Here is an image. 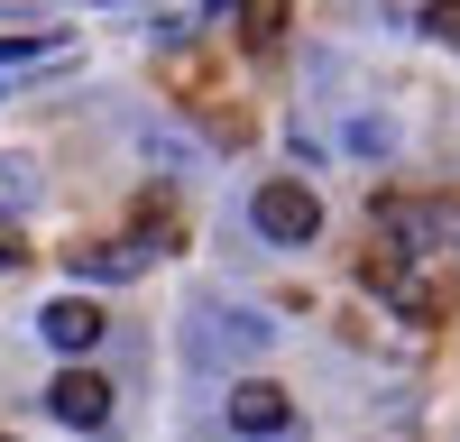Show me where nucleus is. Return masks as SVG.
Listing matches in <instances>:
<instances>
[{"mask_svg": "<svg viewBox=\"0 0 460 442\" xmlns=\"http://www.w3.org/2000/svg\"><path fill=\"white\" fill-rule=\"evenodd\" d=\"M249 221H258L267 240H286V249H304V240L323 231V203H314V184H295V175H267L258 194H249Z\"/></svg>", "mask_w": 460, "mask_h": 442, "instance_id": "obj_1", "label": "nucleus"}, {"mask_svg": "<svg viewBox=\"0 0 460 442\" xmlns=\"http://www.w3.org/2000/svg\"><path fill=\"white\" fill-rule=\"evenodd\" d=\"M47 405H56V424L102 433V424H111V378H102V368H84V359H65V378L47 387Z\"/></svg>", "mask_w": 460, "mask_h": 442, "instance_id": "obj_2", "label": "nucleus"}, {"mask_svg": "<svg viewBox=\"0 0 460 442\" xmlns=\"http://www.w3.org/2000/svg\"><path fill=\"white\" fill-rule=\"evenodd\" d=\"M230 424H240V433H267V442H277V433L295 424V396H286L277 378H240V387H230Z\"/></svg>", "mask_w": 460, "mask_h": 442, "instance_id": "obj_4", "label": "nucleus"}, {"mask_svg": "<svg viewBox=\"0 0 460 442\" xmlns=\"http://www.w3.org/2000/svg\"><path fill=\"white\" fill-rule=\"evenodd\" d=\"M147 268V240H93V249H74V277H102V286H120Z\"/></svg>", "mask_w": 460, "mask_h": 442, "instance_id": "obj_5", "label": "nucleus"}, {"mask_svg": "<svg viewBox=\"0 0 460 442\" xmlns=\"http://www.w3.org/2000/svg\"><path fill=\"white\" fill-rule=\"evenodd\" d=\"M240 37L249 47H277L286 37V0H240Z\"/></svg>", "mask_w": 460, "mask_h": 442, "instance_id": "obj_6", "label": "nucleus"}, {"mask_svg": "<svg viewBox=\"0 0 460 442\" xmlns=\"http://www.w3.org/2000/svg\"><path fill=\"white\" fill-rule=\"evenodd\" d=\"M424 37H442V47H460V0H433V10H424Z\"/></svg>", "mask_w": 460, "mask_h": 442, "instance_id": "obj_7", "label": "nucleus"}, {"mask_svg": "<svg viewBox=\"0 0 460 442\" xmlns=\"http://www.w3.org/2000/svg\"><path fill=\"white\" fill-rule=\"evenodd\" d=\"M19 258H28V240H19V221L0 212V268H19Z\"/></svg>", "mask_w": 460, "mask_h": 442, "instance_id": "obj_8", "label": "nucleus"}, {"mask_svg": "<svg viewBox=\"0 0 460 442\" xmlns=\"http://www.w3.org/2000/svg\"><path fill=\"white\" fill-rule=\"evenodd\" d=\"M19 56H37V37H0V65H19Z\"/></svg>", "mask_w": 460, "mask_h": 442, "instance_id": "obj_9", "label": "nucleus"}, {"mask_svg": "<svg viewBox=\"0 0 460 442\" xmlns=\"http://www.w3.org/2000/svg\"><path fill=\"white\" fill-rule=\"evenodd\" d=\"M37 332H47V341H56L65 359H84V350L102 341V332H111V323H102V305H93V295H56V305H47V314H37Z\"/></svg>", "mask_w": 460, "mask_h": 442, "instance_id": "obj_3", "label": "nucleus"}, {"mask_svg": "<svg viewBox=\"0 0 460 442\" xmlns=\"http://www.w3.org/2000/svg\"><path fill=\"white\" fill-rule=\"evenodd\" d=\"M258 442H267V433H258Z\"/></svg>", "mask_w": 460, "mask_h": 442, "instance_id": "obj_10", "label": "nucleus"}]
</instances>
